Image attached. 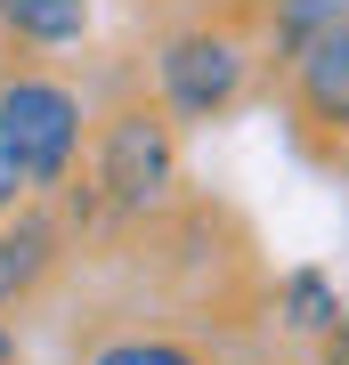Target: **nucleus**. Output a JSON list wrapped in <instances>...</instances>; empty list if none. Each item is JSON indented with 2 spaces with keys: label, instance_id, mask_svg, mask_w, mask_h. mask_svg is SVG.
I'll use <instances>...</instances> for the list:
<instances>
[{
  "label": "nucleus",
  "instance_id": "10",
  "mask_svg": "<svg viewBox=\"0 0 349 365\" xmlns=\"http://www.w3.org/2000/svg\"><path fill=\"white\" fill-rule=\"evenodd\" d=\"M325 365H349V309H341V325L325 333Z\"/></svg>",
  "mask_w": 349,
  "mask_h": 365
},
{
  "label": "nucleus",
  "instance_id": "3",
  "mask_svg": "<svg viewBox=\"0 0 349 365\" xmlns=\"http://www.w3.org/2000/svg\"><path fill=\"white\" fill-rule=\"evenodd\" d=\"M98 187L122 211H155L179 187V146H171V122L155 106H122L98 130Z\"/></svg>",
  "mask_w": 349,
  "mask_h": 365
},
{
  "label": "nucleus",
  "instance_id": "7",
  "mask_svg": "<svg viewBox=\"0 0 349 365\" xmlns=\"http://www.w3.org/2000/svg\"><path fill=\"white\" fill-rule=\"evenodd\" d=\"M276 300H285V325H293V333H317V341H325V333L341 325V292L325 284L317 268H300V276H285V292H276Z\"/></svg>",
  "mask_w": 349,
  "mask_h": 365
},
{
  "label": "nucleus",
  "instance_id": "8",
  "mask_svg": "<svg viewBox=\"0 0 349 365\" xmlns=\"http://www.w3.org/2000/svg\"><path fill=\"white\" fill-rule=\"evenodd\" d=\"M90 365H203L187 341H155V333H130V341H106Z\"/></svg>",
  "mask_w": 349,
  "mask_h": 365
},
{
  "label": "nucleus",
  "instance_id": "2",
  "mask_svg": "<svg viewBox=\"0 0 349 365\" xmlns=\"http://www.w3.org/2000/svg\"><path fill=\"white\" fill-rule=\"evenodd\" d=\"M244 73H252V49L228 25H187V33H171L163 57H155V81H163L171 114H187V122L228 114V106L244 98Z\"/></svg>",
  "mask_w": 349,
  "mask_h": 365
},
{
  "label": "nucleus",
  "instance_id": "5",
  "mask_svg": "<svg viewBox=\"0 0 349 365\" xmlns=\"http://www.w3.org/2000/svg\"><path fill=\"white\" fill-rule=\"evenodd\" d=\"M49 268H57V227L41 220V211L0 220V309H9V300H25Z\"/></svg>",
  "mask_w": 349,
  "mask_h": 365
},
{
  "label": "nucleus",
  "instance_id": "6",
  "mask_svg": "<svg viewBox=\"0 0 349 365\" xmlns=\"http://www.w3.org/2000/svg\"><path fill=\"white\" fill-rule=\"evenodd\" d=\"M0 25L16 41H41V49H65V41L90 33V0H0Z\"/></svg>",
  "mask_w": 349,
  "mask_h": 365
},
{
  "label": "nucleus",
  "instance_id": "1",
  "mask_svg": "<svg viewBox=\"0 0 349 365\" xmlns=\"http://www.w3.org/2000/svg\"><path fill=\"white\" fill-rule=\"evenodd\" d=\"M81 130H90V114H81V98L65 81H49V73L0 81V138H9L25 187H65V170L81 155Z\"/></svg>",
  "mask_w": 349,
  "mask_h": 365
},
{
  "label": "nucleus",
  "instance_id": "4",
  "mask_svg": "<svg viewBox=\"0 0 349 365\" xmlns=\"http://www.w3.org/2000/svg\"><path fill=\"white\" fill-rule=\"evenodd\" d=\"M293 98H300V114L317 130L349 138V25H317L293 49Z\"/></svg>",
  "mask_w": 349,
  "mask_h": 365
},
{
  "label": "nucleus",
  "instance_id": "11",
  "mask_svg": "<svg viewBox=\"0 0 349 365\" xmlns=\"http://www.w3.org/2000/svg\"><path fill=\"white\" fill-rule=\"evenodd\" d=\"M0 365H16V341H9V325H0Z\"/></svg>",
  "mask_w": 349,
  "mask_h": 365
},
{
  "label": "nucleus",
  "instance_id": "9",
  "mask_svg": "<svg viewBox=\"0 0 349 365\" xmlns=\"http://www.w3.org/2000/svg\"><path fill=\"white\" fill-rule=\"evenodd\" d=\"M16 195H25V170H16L9 138H0V220H9V211H16Z\"/></svg>",
  "mask_w": 349,
  "mask_h": 365
}]
</instances>
